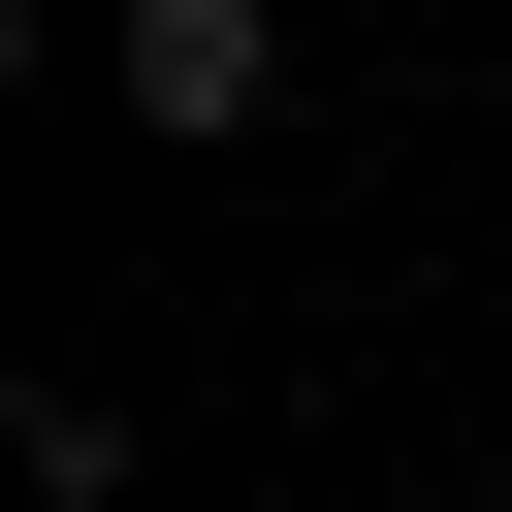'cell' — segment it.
Masks as SVG:
<instances>
[{
  "mask_svg": "<svg viewBox=\"0 0 512 512\" xmlns=\"http://www.w3.org/2000/svg\"><path fill=\"white\" fill-rule=\"evenodd\" d=\"M96 96H128L160 160H224V128L288 96V0H96Z\"/></svg>",
  "mask_w": 512,
  "mask_h": 512,
  "instance_id": "cell-1",
  "label": "cell"
}]
</instances>
